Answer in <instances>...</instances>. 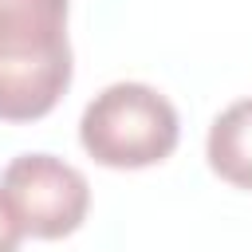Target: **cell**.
Instances as JSON below:
<instances>
[{
    "label": "cell",
    "instance_id": "2",
    "mask_svg": "<svg viewBox=\"0 0 252 252\" xmlns=\"http://www.w3.org/2000/svg\"><path fill=\"white\" fill-rule=\"evenodd\" d=\"M181 122L173 102L146 83H110L79 118L83 150L106 169L158 165L173 154Z\"/></svg>",
    "mask_w": 252,
    "mask_h": 252
},
{
    "label": "cell",
    "instance_id": "3",
    "mask_svg": "<svg viewBox=\"0 0 252 252\" xmlns=\"http://www.w3.org/2000/svg\"><path fill=\"white\" fill-rule=\"evenodd\" d=\"M0 189L12 205V213L24 224V236L35 240H63L71 236L91 209V185L87 177L55 158V154H20L8 161Z\"/></svg>",
    "mask_w": 252,
    "mask_h": 252
},
{
    "label": "cell",
    "instance_id": "1",
    "mask_svg": "<svg viewBox=\"0 0 252 252\" xmlns=\"http://www.w3.org/2000/svg\"><path fill=\"white\" fill-rule=\"evenodd\" d=\"M67 87V0H0V118L35 122Z\"/></svg>",
    "mask_w": 252,
    "mask_h": 252
},
{
    "label": "cell",
    "instance_id": "5",
    "mask_svg": "<svg viewBox=\"0 0 252 252\" xmlns=\"http://www.w3.org/2000/svg\"><path fill=\"white\" fill-rule=\"evenodd\" d=\"M20 240H24V224H20V217L12 213V205L0 189V252H16Z\"/></svg>",
    "mask_w": 252,
    "mask_h": 252
},
{
    "label": "cell",
    "instance_id": "4",
    "mask_svg": "<svg viewBox=\"0 0 252 252\" xmlns=\"http://www.w3.org/2000/svg\"><path fill=\"white\" fill-rule=\"evenodd\" d=\"M205 154L220 181L252 189V98H240L213 118Z\"/></svg>",
    "mask_w": 252,
    "mask_h": 252
}]
</instances>
